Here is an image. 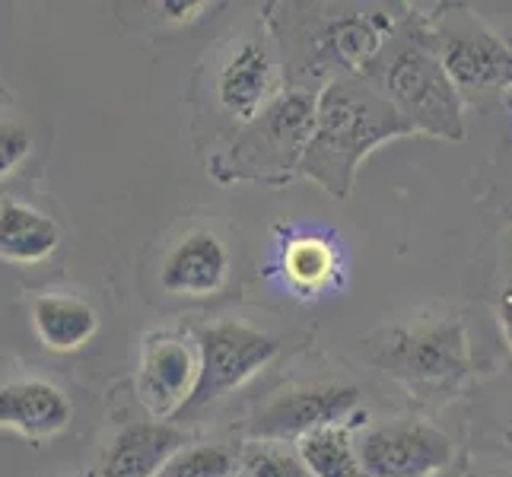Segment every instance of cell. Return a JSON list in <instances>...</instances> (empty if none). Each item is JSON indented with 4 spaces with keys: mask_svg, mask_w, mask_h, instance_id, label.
Returning a JSON list of instances; mask_svg holds the SVG:
<instances>
[{
    "mask_svg": "<svg viewBox=\"0 0 512 477\" xmlns=\"http://www.w3.org/2000/svg\"><path fill=\"white\" fill-rule=\"evenodd\" d=\"M201 353H194L179 334H153L144 344L137 366V398L153 420H163L188 408L198 388Z\"/></svg>",
    "mask_w": 512,
    "mask_h": 477,
    "instance_id": "8",
    "label": "cell"
},
{
    "mask_svg": "<svg viewBox=\"0 0 512 477\" xmlns=\"http://www.w3.org/2000/svg\"><path fill=\"white\" fill-rule=\"evenodd\" d=\"M315 102H319V93H280L217 159V179L287 185L296 175H303V159L315 131Z\"/></svg>",
    "mask_w": 512,
    "mask_h": 477,
    "instance_id": "3",
    "label": "cell"
},
{
    "mask_svg": "<svg viewBox=\"0 0 512 477\" xmlns=\"http://www.w3.org/2000/svg\"><path fill=\"white\" fill-rule=\"evenodd\" d=\"M74 420V404L45 379H16L0 388V427L32 443L61 436Z\"/></svg>",
    "mask_w": 512,
    "mask_h": 477,
    "instance_id": "11",
    "label": "cell"
},
{
    "mask_svg": "<svg viewBox=\"0 0 512 477\" xmlns=\"http://www.w3.org/2000/svg\"><path fill=\"white\" fill-rule=\"evenodd\" d=\"M388 99L414 125L417 134L462 140L465 137V109L462 93L449 80L443 61L417 45L404 48L385 74Z\"/></svg>",
    "mask_w": 512,
    "mask_h": 477,
    "instance_id": "4",
    "label": "cell"
},
{
    "mask_svg": "<svg viewBox=\"0 0 512 477\" xmlns=\"http://www.w3.org/2000/svg\"><path fill=\"white\" fill-rule=\"evenodd\" d=\"M284 341L245 322H217L201 331V376L185 411L207 408L268 366Z\"/></svg>",
    "mask_w": 512,
    "mask_h": 477,
    "instance_id": "5",
    "label": "cell"
},
{
    "mask_svg": "<svg viewBox=\"0 0 512 477\" xmlns=\"http://www.w3.org/2000/svg\"><path fill=\"white\" fill-rule=\"evenodd\" d=\"M229 277V252L217 233L191 229L172 245L163 268L160 287L172 296H214Z\"/></svg>",
    "mask_w": 512,
    "mask_h": 477,
    "instance_id": "10",
    "label": "cell"
},
{
    "mask_svg": "<svg viewBox=\"0 0 512 477\" xmlns=\"http://www.w3.org/2000/svg\"><path fill=\"white\" fill-rule=\"evenodd\" d=\"M382 39H385L382 16H344V20H338L328 32L334 55L350 70H360L373 61L382 48Z\"/></svg>",
    "mask_w": 512,
    "mask_h": 477,
    "instance_id": "17",
    "label": "cell"
},
{
    "mask_svg": "<svg viewBox=\"0 0 512 477\" xmlns=\"http://www.w3.org/2000/svg\"><path fill=\"white\" fill-rule=\"evenodd\" d=\"M369 360L423 398H449L471 369L468 328L458 315H427L411 325H395L369 341Z\"/></svg>",
    "mask_w": 512,
    "mask_h": 477,
    "instance_id": "2",
    "label": "cell"
},
{
    "mask_svg": "<svg viewBox=\"0 0 512 477\" xmlns=\"http://www.w3.org/2000/svg\"><path fill=\"white\" fill-rule=\"evenodd\" d=\"M468 477H490V474H468Z\"/></svg>",
    "mask_w": 512,
    "mask_h": 477,
    "instance_id": "24",
    "label": "cell"
},
{
    "mask_svg": "<svg viewBox=\"0 0 512 477\" xmlns=\"http://www.w3.org/2000/svg\"><path fill=\"white\" fill-rule=\"evenodd\" d=\"M61 245V226L42 210L4 198L0 204V255L10 264H39Z\"/></svg>",
    "mask_w": 512,
    "mask_h": 477,
    "instance_id": "15",
    "label": "cell"
},
{
    "mask_svg": "<svg viewBox=\"0 0 512 477\" xmlns=\"http://www.w3.org/2000/svg\"><path fill=\"white\" fill-rule=\"evenodd\" d=\"M207 4H175V0H163L160 10L166 16H172V20H191V16H198Z\"/></svg>",
    "mask_w": 512,
    "mask_h": 477,
    "instance_id": "22",
    "label": "cell"
},
{
    "mask_svg": "<svg viewBox=\"0 0 512 477\" xmlns=\"http://www.w3.org/2000/svg\"><path fill=\"white\" fill-rule=\"evenodd\" d=\"M299 462L312 477H366L360 446L350 443L347 427H325L296 443Z\"/></svg>",
    "mask_w": 512,
    "mask_h": 477,
    "instance_id": "16",
    "label": "cell"
},
{
    "mask_svg": "<svg viewBox=\"0 0 512 477\" xmlns=\"http://www.w3.org/2000/svg\"><path fill=\"white\" fill-rule=\"evenodd\" d=\"M360 462L366 477H436L452 462V439L430 423H385L363 436Z\"/></svg>",
    "mask_w": 512,
    "mask_h": 477,
    "instance_id": "7",
    "label": "cell"
},
{
    "mask_svg": "<svg viewBox=\"0 0 512 477\" xmlns=\"http://www.w3.org/2000/svg\"><path fill=\"white\" fill-rule=\"evenodd\" d=\"M29 150H32V134L26 131V125L4 115V125H0V172H4V179L23 163Z\"/></svg>",
    "mask_w": 512,
    "mask_h": 477,
    "instance_id": "21",
    "label": "cell"
},
{
    "mask_svg": "<svg viewBox=\"0 0 512 477\" xmlns=\"http://www.w3.org/2000/svg\"><path fill=\"white\" fill-rule=\"evenodd\" d=\"M284 274L296 290H322L334 274V252L322 239H293L284 255Z\"/></svg>",
    "mask_w": 512,
    "mask_h": 477,
    "instance_id": "18",
    "label": "cell"
},
{
    "mask_svg": "<svg viewBox=\"0 0 512 477\" xmlns=\"http://www.w3.org/2000/svg\"><path fill=\"white\" fill-rule=\"evenodd\" d=\"M32 328L42 347L55 353H74L93 341L99 331L96 309L70 293H42L32 303Z\"/></svg>",
    "mask_w": 512,
    "mask_h": 477,
    "instance_id": "14",
    "label": "cell"
},
{
    "mask_svg": "<svg viewBox=\"0 0 512 477\" xmlns=\"http://www.w3.org/2000/svg\"><path fill=\"white\" fill-rule=\"evenodd\" d=\"M360 408L357 385H303L277 395L252 417L249 436L258 443H290L325 427H344Z\"/></svg>",
    "mask_w": 512,
    "mask_h": 477,
    "instance_id": "6",
    "label": "cell"
},
{
    "mask_svg": "<svg viewBox=\"0 0 512 477\" xmlns=\"http://www.w3.org/2000/svg\"><path fill=\"white\" fill-rule=\"evenodd\" d=\"M500 325H503V334H506V341L512 347V284L500 296Z\"/></svg>",
    "mask_w": 512,
    "mask_h": 477,
    "instance_id": "23",
    "label": "cell"
},
{
    "mask_svg": "<svg viewBox=\"0 0 512 477\" xmlns=\"http://www.w3.org/2000/svg\"><path fill=\"white\" fill-rule=\"evenodd\" d=\"M439 61H443L458 93L506 90V86H512V48L503 45L497 35H455L443 45Z\"/></svg>",
    "mask_w": 512,
    "mask_h": 477,
    "instance_id": "13",
    "label": "cell"
},
{
    "mask_svg": "<svg viewBox=\"0 0 512 477\" xmlns=\"http://www.w3.org/2000/svg\"><path fill=\"white\" fill-rule=\"evenodd\" d=\"M156 477H236V458L223 446H185Z\"/></svg>",
    "mask_w": 512,
    "mask_h": 477,
    "instance_id": "19",
    "label": "cell"
},
{
    "mask_svg": "<svg viewBox=\"0 0 512 477\" xmlns=\"http://www.w3.org/2000/svg\"><path fill=\"white\" fill-rule=\"evenodd\" d=\"M411 134H417L414 125L388 96L334 80L319 90V102H315V131L303 159V175L328 198L347 201L363 159L388 140Z\"/></svg>",
    "mask_w": 512,
    "mask_h": 477,
    "instance_id": "1",
    "label": "cell"
},
{
    "mask_svg": "<svg viewBox=\"0 0 512 477\" xmlns=\"http://www.w3.org/2000/svg\"><path fill=\"white\" fill-rule=\"evenodd\" d=\"M274 55L264 35H252L245 39L233 58H229L220 74H217V99L223 109L249 125L252 118H258L268 105L277 99L274 96Z\"/></svg>",
    "mask_w": 512,
    "mask_h": 477,
    "instance_id": "9",
    "label": "cell"
},
{
    "mask_svg": "<svg viewBox=\"0 0 512 477\" xmlns=\"http://www.w3.org/2000/svg\"><path fill=\"white\" fill-rule=\"evenodd\" d=\"M245 477H312L306 465L299 462V455H290L277 443H261L252 446L242 458Z\"/></svg>",
    "mask_w": 512,
    "mask_h": 477,
    "instance_id": "20",
    "label": "cell"
},
{
    "mask_svg": "<svg viewBox=\"0 0 512 477\" xmlns=\"http://www.w3.org/2000/svg\"><path fill=\"white\" fill-rule=\"evenodd\" d=\"M185 449V433L163 420L131 423L105 452L96 477H156L169 458Z\"/></svg>",
    "mask_w": 512,
    "mask_h": 477,
    "instance_id": "12",
    "label": "cell"
}]
</instances>
